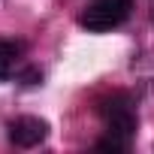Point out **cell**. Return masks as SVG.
<instances>
[{
	"label": "cell",
	"instance_id": "cell-1",
	"mask_svg": "<svg viewBox=\"0 0 154 154\" xmlns=\"http://www.w3.org/2000/svg\"><path fill=\"white\" fill-rule=\"evenodd\" d=\"M130 9H133V0H91L79 15V24L91 33H106L124 24Z\"/></svg>",
	"mask_w": 154,
	"mask_h": 154
},
{
	"label": "cell",
	"instance_id": "cell-2",
	"mask_svg": "<svg viewBox=\"0 0 154 154\" xmlns=\"http://www.w3.org/2000/svg\"><path fill=\"white\" fill-rule=\"evenodd\" d=\"M100 115H103L109 133L118 136V139H124L130 145V139L136 133V112H133L130 97L127 94H112V97L100 100Z\"/></svg>",
	"mask_w": 154,
	"mask_h": 154
},
{
	"label": "cell",
	"instance_id": "cell-3",
	"mask_svg": "<svg viewBox=\"0 0 154 154\" xmlns=\"http://www.w3.org/2000/svg\"><path fill=\"white\" fill-rule=\"evenodd\" d=\"M45 136H48V124H45L42 118L24 115V118L9 121V142L18 145V148H33V145H39Z\"/></svg>",
	"mask_w": 154,
	"mask_h": 154
},
{
	"label": "cell",
	"instance_id": "cell-4",
	"mask_svg": "<svg viewBox=\"0 0 154 154\" xmlns=\"http://www.w3.org/2000/svg\"><path fill=\"white\" fill-rule=\"evenodd\" d=\"M21 57V45L12 42V39H0V82L9 79L15 72V63Z\"/></svg>",
	"mask_w": 154,
	"mask_h": 154
},
{
	"label": "cell",
	"instance_id": "cell-5",
	"mask_svg": "<svg viewBox=\"0 0 154 154\" xmlns=\"http://www.w3.org/2000/svg\"><path fill=\"white\" fill-rule=\"evenodd\" d=\"M97 148H100V151H124V148H127V142L109 133V136H103V139L97 142Z\"/></svg>",
	"mask_w": 154,
	"mask_h": 154
}]
</instances>
